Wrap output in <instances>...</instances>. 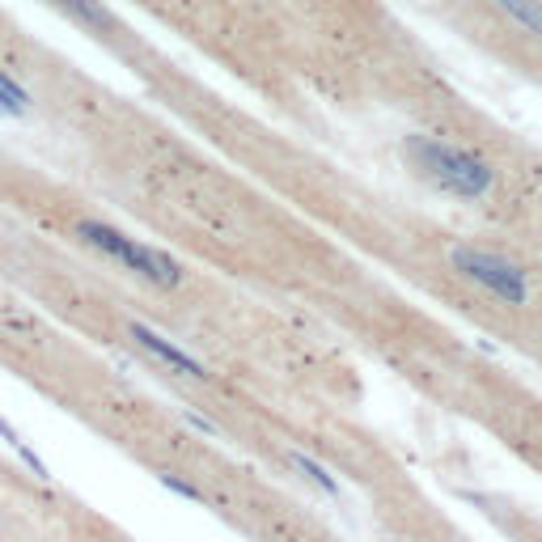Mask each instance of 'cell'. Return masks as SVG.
Instances as JSON below:
<instances>
[{"label":"cell","mask_w":542,"mask_h":542,"mask_svg":"<svg viewBox=\"0 0 542 542\" xmlns=\"http://www.w3.org/2000/svg\"><path fill=\"white\" fill-rule=\"evenodd\" d=\"M399 153L411 174L445 199L487 204L500 195V166L462 140H449L437 132H406L399 140Z\"/></svg>","instance_id":"cell-1"},{"label":"cell","mask_w":542,"mask_h":542,"mask_svg":"<svg viewBox=\"0 0 542 542\" xmlns=\"http://www.w3.org/2000/svg\"><path fill=\"white\" fill-rule=\"evenodd\" d=\"M445 259L458 280H466L470 289H479L492 301H500L504 310H530L534 306V275L504 251H492L479 242H453Z\"/></svg>","instance_id":"cell-2"},{"label":"cell","mask_w":542,"mask_h":542,"mask_svg":"<svg viewBox=\"0 0 542 542\" xmlns=\"http://www.w3.org/2000/svg\"><path fill=\"white\" fill-rule=\"evenodd\" d=\"M73 229H77V237L89 246V251H97L102 259L119 263L123 271L140 275V280H144V284H153V289H178V284L187 280V271H182L178 259H170L166 251H157V246L140 242V237H132V233H123L119 225H111V221L81 216Z\"/></svg>","instance_id":"cell-3"},{"label":"cell","mask_w":542,"mask_h":542,"mask_svg":"<svg viewBox=\"0 0 542 542\" xmlns=\"http://www.w3.org/2000/svg\"><path fill=\"white\" fill-rule=\"evenodd\" d=\"M128 339H132L140 352H149L157 365H166L170 373H178V377L199 382V386H208V382H213V373H208V365H204V360H195L191 352H182L174 339H166V335H161V330H153L149 322H128Z\"/></svg>","instance_id":"cell-4"},{"label":"cell","mask_w":542,"mask_h":542,"mask_svg":"<svg viewBox=\"0 0 542 542\" xmlns=\"http://www.w3.org/2000/svg\"><path fill=\"white\" fill-rule=\"evenodd\" d=\"M500 18H508L522 35L542 43V0H487Z\"/></svg>","instance_id":"cell-5"},{"label":"cell","mask_w":542,"mask_h":542,"mask_svg":"<svg viewBox=\"0 0 542 542\" xmlns=\"http://www.w3.org/2000/svg\"><path fill=\"white\" fill-rule=\"evenodd\" d=\"M56 9H59V13H68L77 26L94 30V35L115 30V18H111V9H106L102 0H56Z\"/></svg>","instance_id":"cell-6"},{"label":"cell","mask_w":542,"mask_h":542,"mask_svg":"<svg viewBox=\"0 0 542 542\" xmlns=\"http://www.w3.org/2000/svg\"><path fill=\"white\" fill-rule=\"evenodd\" d=\"M289 466L301 475V479H306V484L318 487L322 496H339V492H344V487H339V479L330 475L327 466L318 462V458H310V453H301V449H292V453H289Z\"/></svg>","instance_id":"cell-7"},{"label":"cell","mask_w":542,"mask_h":542,"mask_svg":"<svg viewBox=\"0 0 542 542\" xmlns=\"http://www.w3.org/2000/svg\"><path fill=\"white\" fill-rule=\"evenodd\" d=\"M35 111V97H30V89L21 85L9 68H0V115L9 119H26Z\"/></svg>","instance_id":"cell-8"},{"label":"cell","mask_w":542,"mask_h":542,"mask_svg":"<svg viewBox=\"0 0 542 542\" xmlns=\"http://www.w3.org/2000/svg\"><path fill=\"white\" fill-rule=\"evenodd\" d=\"M157 479H161V487H170L174 496H182V500H204V492H199V487L182 484V479H178V475H170V470H166V475H157Z\"/></svg>","instance_id":"cell-9"},{"label":"cell","mask_w":542,"mask_h":542,"mask_svg":"<svg viewBox=\"0 0 542 542\" xmlns=\"http://www.w3.org/2000/svg\"><path fill=\"white\" fill-rule=\"evenodd\" d=\"M187 420H191V424L199 428V432H216V428H213V420H204V415H195V411H187Z\"/></svg>","instance_id":"cell-10"}]
</instances>
